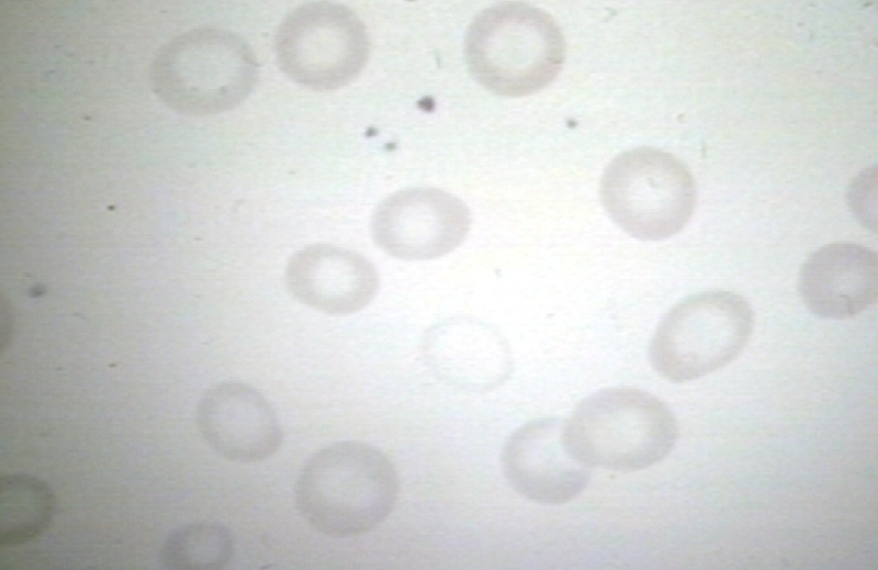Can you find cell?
<instances>
[{
    "instance_id": "6da1fadb",
    "label": "cell",
    "mask_w": 878,
    "mask_h": 570,
    "mask_svg": "<svg viewBox=\"0 0 878 570\" xmlns=\"http://www.w3.org/2000/svg\"><path fill=\"white\" fill-rule=\"evenodd\" d=\"M398 477L391 461L365 443L347 440L315 452L295 487L296 506L317 532L334 538L364 534L393 511Z\"/></svg>"
},
{
    "instance_id": "7a4b0ae2",
    "label": "cell",
    "mask_w": 878,
    "mask_h": 570,
    "mask_svg": "<svg viewBox=\"0 0 878 570\" xmlns=\"http://www.w3.org/2000/svg\"><path fill=\"white\" fill-rule=\"evenodd\" d=\"M464 55L470 72L487 90L521 97L541 90L558 76L565 41L545 11L505 2L475 16L465 35Z\"/></svg>"
},
{
    "instance_id": "3957f363",
    "label": "cell",
    "mask_w": 878,
    "mask_h": 570,
    "mask_svg": "<svg viewBox=\"0 0 878 570\" xmlns=\"http://www.w3.org/2000/svg\"><path fill=\"white\" fill-rule=\"evenodd\" d=\"M678 424L655 395L611 388L584 399L565 422L571 452L589 468L630 472L649 468L674 448Z\"/></svg>"
},
{
    "instance_id": "277c9868",
    "label": "cell",
    "mask_w": 878,
    "mask_h": 570,
    "mask_svg": "<svg viewBox=\"0 0 878 570\" xmlns=\"http://www.w3.org/2000/svg\"><path fill=\"white\" fill-rule=\"evenodd\" d=\"M258 63L247 42L222 29L182 33L157 52L150 80L169 109L210 115L237 107L254 89Z\"/></svg>"
},
{
    "instance_id": "5b68a950",
    "label": "cell",
    "mask_w": 878,
    "mask_h": 570,
    "mask_svg": "<svg viewBox=\"0 0 878 570\" xmlns=\"http://www.w3.org/2000/svg\"><path fill=\"white\" fill-rule=\"evenodd\" d=\"M754 325L748 302L724 290L703 291L675 304L655 329L649 357L654 370L672 382L712 373L733 361Z\"/></svg>"
},
{
    "instance_id": "8992f818",
    "label": "cell",
    "mask_w": 878,
    "mask_h": 570,
    "mask_svg": "<svg viewBox=\"0 0 878 570\" xmlns=\"http://www.w3.org/2000/svg\"><path fill=\"white\" fill-rule=\"evenodd\" d=\"M601 203L611 220L641 241L679 233L697 201L695 179L678 158L653 147L619 154L600 181Z\"/></svg>"
},
{
    "instance_id": "52a82bcc",
    "label": "cell",
    "mask_w": 878,
    "mask_h": 570,
    "mask_svg": "<svg viewBox=\"0 0 878 570\" xmlns=\"http://www.w3.org/2000/svg\"><path fill=\"white\" fill-rule=\"evenodd\" d=\"M273 49L280 69L314 90L350 83L365 66L367 29L346 5L317 1L302 4L279 24Z\"/></svg>"
},
{
    "instance_id": "ba28073f",
    "label": "cell",
    "mask_w": 878,
    "mask_h": 570,
    "mask_svg": "<svg viewBox=\"0 0 878 570\" xmlns=\"http://www.w3.org/2000/svg\"><path fill=\"white\" fill-rule=\"evenodd\" d=\"M471 213L455 195L437 188L398 190L371 217V235L383 252L403 260L444 256L466 237Z\"/></svg>"
},
{
    "instance_id": "9c48e42d",
    "label": "cell",
    "mask_w": 878,
    "mask_h": 570,
    "mask_svg": "<svg viewBox=\"0 0 878 570\" xmlns=\"http://www.w3.org/2000/svg\"><path fill=\"white\" fill-rule=\"evenodd\" d=\"M502 470L521 496L558 505L575 499L586 488L590 468L569 449L565 422L542 417L517 428L500 455Z\"/></svg>"
},
{
    "instance_id": "30bf717a",
    "label": "cell",
    "mask_w": 878,
    "mask_h": 570,
    "mask_svg": "<svg viewBox=\"0 0 878 570\" xmlns=\"http://www.w3.org/2000/svg\"><path fill=\"white\" fill-rule=\"evenodd\" d=\"M198 429L222 457L239 462L267 459L283 433L268 400L252 387L224 382L210 389L196 407Z\"/></svg>"
},
{
    "instance_id": "8fae6325",
    "label": "cell",
    "mask_w": 878,
    "mask_h": 570,
    "mask_svg": "<svg viewBox=\"0 0 878 570\" xmlns=\"http://www.w3.org/2000/svg\"><path fill=\"white\" fill-rule=\"evenodd\" d=\"M285 284L300 303L331 315L358 312L379 290V273L364 256L331 244L307 245L289 259Z\"/></svg>"
},
{
    "instance_id": "7c38bea8",
    "label": "cell",
    "mask_w": 878,
    "mask_h": 570,
    "mask_svg": "<svg viewBox=\"0 0 878 570\" xmlns=\"http://www.w3.org/2000/svg\"><path fill=\"white\" fill-rule=\"evenodd\" d=\"M798 286L803 303L815 315L854 317L877 302V254L854 243L825 245L804 261Z\"/></svg>"
},
{
    "instance_id": "4fadbf2b",
    "label": "cell",
    "mask_w": 878,
    "mask_h": 570,
    "mask_svg": "<svg viewBox=\"0 0 878 570\" xmlns=\"http://www.w3.org/2000/svg\"><path fill=\"white\" fill-rule=\"evenodd\" d=\"M424 350L432 370L461 389L489 390L509 372L504 340L486 325L469 320H449L431 328Z\"/></svg>"
},
{
    "instance_id": "5bb4252c",
    "label": "cell",
    "mask_w": 878,
    "mask_h": 570,
    "mask_svg": "<svg viewBox=\"0 0 878 570\" xmlns=\"http://www.w3.org/2000/svg\"><path fill=\"white\" fill-rule=\"evenodd\" d=\"M55 508L49 485L33 476L0 478V546L13 547L37 538L50 525Z\"/></svg>"
},
{
    "instance_id": "9a60e30c",
    "label": "cell",
    "mask_w": 878,
    "mask_h": 570,
    "mask_svg": "<svg viewBox=\"0 0 878 570\" xmlns=\"http://www.w3.org/2000/svg\"><path fill=\"white\" fill-rule=\"evenodd\" d=\"M234 554V539L217 523H191L175 529L165 540L159 560L166 569L214 570L226 567Z\"/></svg>"
}]
</instances>
